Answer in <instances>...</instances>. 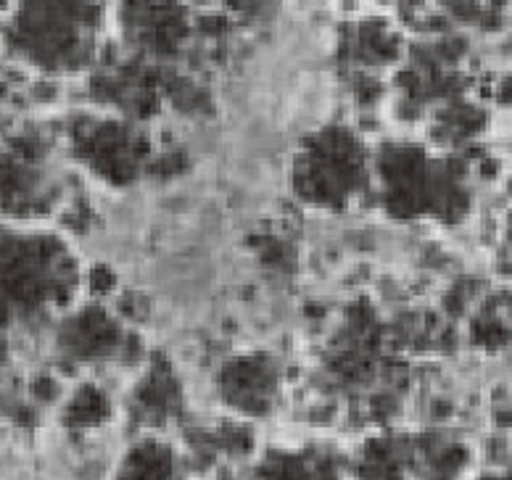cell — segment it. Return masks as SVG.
Returning a JSON list of instances; mask_svg holds the SVG:
<instances>
[{
	"label": "cell",
	"instance_id": "6da1fadb",
	"mask_svg": "<svg viewBox=\"0 0 512 480\" xmlns=\"http://www.w3.org/2000/svg\"><path fill=\"white\" fill-rule=\"evenodd\" d=\"M299 180L309 201L328 206L354 196L370 180V164L346 132H333L328 143L312 146L299 169Z\"/></svg>",
	"mask_w": 512,
	"mask_h": 480
},
{
	"label": "cell",
	"instance_id": "7a4b0ae2",
	"mask_svg": "<svg viewBox=\"0 0 512 480\" xmlns=\"http://www.w3.org/2000/svg\"><path fill=\"white\" fill-rule=\"evenodd\" d=\"M259 480H333V473L322 465L286 454L280 462H272L262 470Z\"/></svg>",
	"mask_w": 512,
	"mask_h": 480
}]
</instances>
